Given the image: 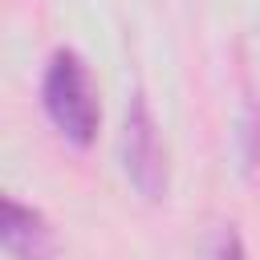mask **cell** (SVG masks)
Here are the masks:
<instances>
[{
	"label": "cell",
	"mask_w": 260,
	"mask_h": 260,
	"mask_svg": "<svg viewBox=\"0 0 260 260\" xmlns=\"http://www.w3.org/2000/svg\"><path fill=\"white\" fill-rule=\"evenodd\" d=\"M240 146H244V162L256 167V162H260V106L248 110V118H244V126H240Z\"/></svg>",
	"instance_id": "277c9868"
},
{
	"label": "cell",
	"mask_w": 260,
	"mask_h": 260,
	"mask_svg": "<svg viewBox=\"0 0 260 260\" xmlns=\"http://www.w3.org/2000/svg\"><path fill=\"white\" fill-rule=\"evenodd\" d=\"M41 102L49 122L61 130V138H69L73 146H89L98 138V122H102V106H98V89L89 81L85 61L73 49H57L45 65V81H41Z\"/></svg>",
	"instance_id": "6da1fadb"
},
{
	"label": "cell",
	"mask_w": 260,
	"mask_h": 260,
	"mask_svg": "<svg viewBox=\"0 0 260 260\" xmlns=\"http://www.w3.org/2000/svg\"><path fill=\"white\" fill-rule=\"evenodd\" d=\"M122 167H126V179L138 187V195H146V199H162L167 195V150L158 142V126H154L150 106H146L142 93H134L130 106H126Z\"/></svg>",
	"instance_id": "7a4b0ae2"
},
{
	"label": "cell",
	"mask_w": 260,
	"mask_h": 260,
	"mask_svg": "<svg viewBox=\"0 0 260 260\" xmlns=\"http://www.w3.org/2000/svg\"><path fill=\"white\" fill-rule=\"evenodd\" d=\"M0 240L12 260H57V236H53L49 219L37 207H24L20 199H4Z\"/></svg>",
	"instance_id": "3957f363"
},
{
	"label": "cell",
	"mask_w": 260,
	"mask_h": 260,
	"mask_svg": "<svg viewBox=\"0 0 260 260\" xmlns=\"http://www.w3.org/2000/svg\"><path fill=\"white\" fill-rule=\"evenodd\" d=\"M211 260H248L244 240H240L236 228H223V232H219V240H215V248H211Z\"/></svg>",
	"instance_id": "5b68a950"
}]
</instances>
